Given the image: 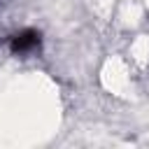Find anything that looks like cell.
Returning a JSON list of instances; mask_svg holds the SVG:
<instances>
[{
    "instance_id": "obj_1",
    "label": "cell",
    "mask_w": 149,
    "mask_h": 149,
    "mask_svg": "<svg viewBox=\"0 0 149 149\" xmlns=\"http://www.w3.org/2000/svg\"><path fill=\"white\" fill-rule=\"evenodd\" d=\"M9 49H12L14 54H19V56L40 49V33H37V30H21V33L12 35Z\"/></svg>"
}]
</instances>
